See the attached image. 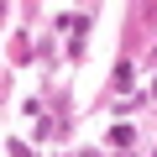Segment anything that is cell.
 <instances>
[{
	"label": "cell",
	"mask_w": 157,
	"mask_h": 157,
	"mask_svg": "<svg viewBox=\"0 0 157 157\" xmlns=\"http://www.w3.org/2000/svg\"><path fill=\"white\" fill-rule=\"evenodd\" d=\"M152 94H157V84H152Z\"/></svg>",
	"instance_id": "obj_1"
}]
</instances>
